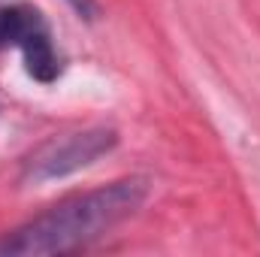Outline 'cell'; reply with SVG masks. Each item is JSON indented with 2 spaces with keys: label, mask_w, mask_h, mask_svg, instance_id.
<instances>
[{
  "label": "cell",
  "mask_w": 260,
  "mask_h": 257,
  "mask_svg": "<svg viewBox=\"0 0 260 257\" xmlns=\"http://www.w3.org/2000/svg\"><path fill=\"white\" fill-rule=\"evenodd\" d=\"M145 179H118L112 185L64 197L49 206L27 224L0 236V257H40L79 251L100 236H106L115 224L127 221L145 203Z\"/></svg>",
  "instance_id": "obj_1"
},
{
  "label": "cell",
  "mask_w": 260,
  "mask_h": 257,
  "mask_svg": "<svg viewBox=\"0 0 260 257\" xmlns=\"http://www.w3.org/2000/svg\"><path fill=\"white\" fill-rule=\"evenodd\" d=\"M115 145H118V133L112 127H88L76 130V133H64V136H52L43 145H37L30 151V157L24 160L21 182L24 185H43V182L73 176L79 170L94 167Z\"/></svg>",
  "instance_id": "obj_2"
},
{
  "label": "cell",
  "mask_w": 260,
  "mask_h": 257,
  "mask_svg": "<svg viewBox=\"0 0 260 257\" xmlns=\"http://www.w3.org/2000/svg\"><path fill=\"white\" fill-rule=\"evenodd\" d=\"M0 49H18L30 79L49 85L61 76V58L52 43L49 21L37 6H0Z\"/></svg>",
  "instance_id": "obj_3"
},
{
  "label": "cell",
  "mask_w": 260,
  "mask_h": 257,
  "mask_svg": "<svg viewBox=\"0 0 260 257\" xmlns=\"http://www.w3.org/2000/svg\"><path fill=\"white\" fill-rule=\"evenodd\" d=\"M67 3H70L82 18H97V12H100V6H97L94 0H67Z\"/></svg>",
  "instance_id": "obj_4"
}]
</instances>
